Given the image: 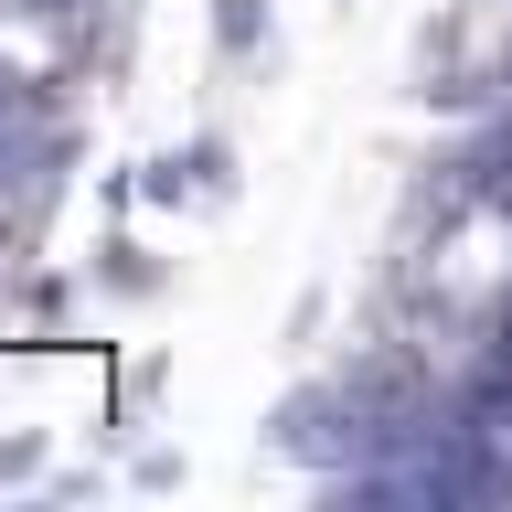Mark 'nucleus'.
I'll use <instances>...</instances> for the list:
<instances>
[{
	"instance_id": "nucleus-1",
	"label": "nucleus",
	"mask_w": 512,
	"mask_h": 512,
	"mask_svg": "<svg viewBox=\"0 0 512 512\" xmlns=\"http://www.w3.org/2000/svg\"><path fill=\"white\" fill-rule=\"evenodd\" d=\"M267 459H299V470H352L363 459V395L342 384V363L331 374H299L267 406Z\"/></svg>"
},
{
	"instance_id": "nucleus-2",
	"label": "nucleus",
	"mask_w": 512,
	"mask_h": 512,
	"mask_svg": "<svg viewBox=\"0 0 512 512\" xmlns=\"http://www.w3.org/2000/svg\"><path fill=\"white\" fill-rule=\"evenodd\" d=\"M139 203H150V214H235V203H246V150H235L224 128H192V139L139 160Z\"/></svg>"
},
{
	"instance_id": "nucleus-3",
	"label": "nucleus",
	"mask_w": 512,
	"mask_h": 512,
	"mask_svg": "<svg viewBox=\"0 0 512 512\" xmlns=\"http://www.w3.org/2000/svg\"><path fill=\"white\" fill-rule=\"evenodd\" d=\"M214 64H224V75H246V86H278V75H288L278 0H214Z\"/></svg>"
},
{
	"instance_id": "nucleus-4",
	"label": "nucleus",
	"mask_w": 512,
	"mask_h": 512,
	"mask_svg": "<svg viewBox=\"0 0 512 512\" xmlns=\"http://www.w3.org/2000/svg\"><path fill=\"white\" fill-rule=\"evenodd\" d=\"M86 288L96 299H118V310H150V299H171V267L150 256V235H128V224H107L86 256Z\"/></svg>"
},
{
	"instance_id": "nucleus-5",
	"label": "nucleus",
	"mask_w": 512,
	"mask_h": 512,
	"mask_svg": "<svg viewBox=\"0 0 512 512\" xmlns=\"http://www.w3.org/2000/svg\"><path fill=\"white\" fill-rule=\"evenodd\" d=\"M160 395H171V352H139V363L118 374V416H107V438H128V427H139Z\"/></svg>"
},
{
	"instance_id": "nucleus-6",
	"label": "nucleus",
	"mask_w": 512,
	"mask_h": 512,
	"mask_svg": "<svg viewBox=\"0 0 512 512\" xmlns=\"http://www.w3.org/2000/svg\"><path fill=\"white\" fill-rule=\"evenodd\" d=\"M320 320H331V288H299V299H288V352H320Z\"/></svg>"
},
{
	"instance_id": "nucleus-7",
	"label": "nucleus",
	"mask_w": 512,
	"mask_h": 512,
	"mask_svg": "<svg viewBox=\"0 0 512 512\" xmlns=\"http://www.w3.org/2000/svg\"><path fill=\"white\" fill-rule=\"evenodd\" d=\"M128 480H139V491H182V448H128Z\"/></svg>"
},
{
	"instance_id": "nucleus-8",
	"label": "nucleus",
	"mask_w": 512,
	"mask_h": 512,
	"mask_svg": "<svg viewBox=\"0 0 512 512\" xmlns=\"http://www.w3.org/2000/svg\"><path fill=\"white\" fill-rule=\"evenodd\" d=\"M0 480H11V491L43 480V427H11V438H0Z\"/></svg>"
},
{
	"instance_id": "nucleus-9",
	"label": "nucleus",
	"mask_w": 512,
	"mask_h": 512,
	"mask_svg": "<svg viewBox=\"0 0 512 512\" xmlns=\"http://www.w3.org/2000/svg\"><path fill=\"white\" fill-rule=\"evenodd\" d=\"M32 491H43V502H96V491H107V470H54V480H32Z\"/></svg>"
},
{
	"instance_id": "nucleus-10",
	"label": "nucleus",
	"mask_w": 512,
	"mask_h": 512,
	"mask_svg": "<svg viewBox=\"0 0 512 512\" xmlns=\"http://www.w3.org/2000/svg\"><path fill=\"white\" fill-rule=\"evenodd\" d=\"M22 299H32V320H64V299H75V278H32Z\"/></svg>"
},
{
	"instance_id": "nucleus-11",
	"label": "nucleus",
	"mask_w": 512,
	"mask_h": 512,
	"mask_svg": "<svg viewBox=\"0 0 512 512\" xmlns=\"http://www.w3.org/2000/svg\"><path fill=\"white\" fill-rule=\"evenodd\" d=\"M331 11H363V0H331Z\"/></svg>"
}]
</instances>
